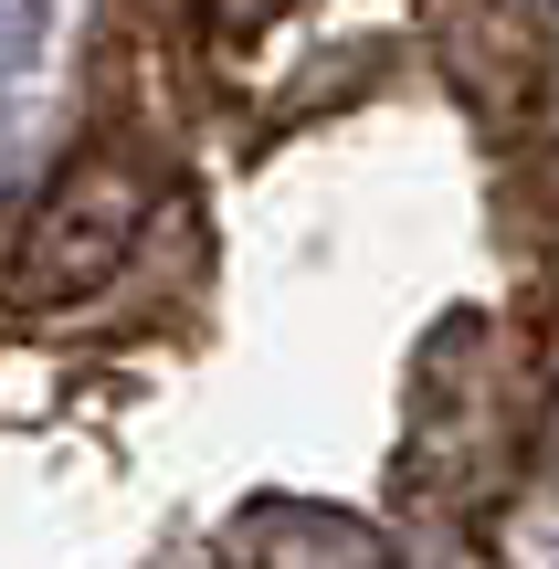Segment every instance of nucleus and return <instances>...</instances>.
Instances as JSON below:
<instances>
[{
	"label": "nucleus",
	"mask_w": 559,
	"mask_h": 569,
	"mask_svg": "<svg viewBox=\"0 0 559 569\" xmlns=\"http://www.w3.org/2000/svg\"><path fill=\"white\" fill-rule=\"evenodd\" d=\"M138 232H148V169L138 159H74L53 190H42V211L21 222V306H74V296H96L106 274L138 253Z\"/></svg>",
	"instance_id": "obj_1"
},
{
	"label": "nucleus",
	"mask_w": 559,
	"mask_h": 569,
	"mask_svg": "<svg viewBox=\"0 0 559 569\" xmlns=\"http://www.w3.org/2000/svg\"><path fill=\"white\" fill-rule=\"evenodd\" d=\"M243 559L253 569H391V549H380L359 517H328V507H274L243 528Z\"/></svg>",
	"instance_id": "obj_2"
},
{
	"label": "nucleus",
	"mask_w": 559,
	"mask_h": 569,
	"mask_svg": "<svg viewBox=\"0 0 559 569\" xmlns=\"http://www.w3.org/2000/svg\"><path fill=\"white\" fill-rule=\"evenodd\" d=\"M42 42V0H0V74H21Z\"/></svg>",
	"instance_id": "obj_3"
},
{
	"label": "nucleus",
	"mask_w": 559,
	"mask_h": 569,
	"mask_svg": "<svg viewBox=\"0 0 559 569\" xmlns=\"http://www.w3.org/2000/svg\"><path fill=\"white\" fill-rule=\"evenodd\" d=\"M211 11H222V21H264L274 0H211Z\"/></svg>",
	"instance_id": "obj_4"
}]
</instances>
